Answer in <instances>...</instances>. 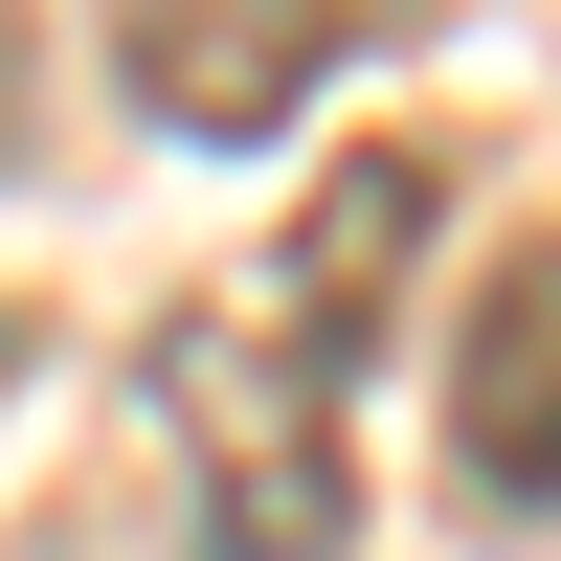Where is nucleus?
<instances>
[{
  "label": "nucleus",
  "mask_w": 561,
  "mask_h": 561,
  "mask_svg": "<svg viewBox=\"0 0 561 561\" xmlns=\"http://www.w3.org/2000/svg\"><path fill=\"white\" fill-rule=\"evenodd\" d=\"M427 203H449L427 135H359V158L293 203L270 270H225V293L158 314V427H180L203 561H337L359 539L337 404H359V359H382V293H404V248H427Z\"/></svg>",
  "instance_id": "nucleus-1"
},
{
  "label": "nucleus",
  "mask_w": 561,
  "mask_h": 561,
  "mask_svg": "<svg viewBox=\"0 0 561 561\" xmlns=\"http://www.w3.org/2000/svg\"><path fill=\"white\" fill-rule=\"evenodd\" d=\"M404 23H427V0H113V68H135L158 135H270L337 68H382Z\"/></svg>",
  "instance_id": "nucleus-2"
},
{
  "label": "nucleus",
  "mask_w": 561,
  "mask_h": 561,
  "mask_svg": "<svg viewBox=\"0 0 561 561\" xmlns=\"http://www.w3.org/2000/svg\"><path fill=\"white\" fill-rule=\"evenodd\" d=\"M449 472H472L494 517H539V494H561V225H539V248H494L472 314H449Z\"/></svg>",
  "instance_id": "nucleus-3"
},
{
  "label": "nucleus",
  "mask_w": 561,
  "mask_h": 561,
  "mask_svg": "<svg viewBox=\"0 0 561 561\" xmlns=\"http://www.w3.org/2000/svg\"><path fill=\"white\" fill-rule=\"evenodd\" d=\"M0 382H23V337H0Z\"/></svg>",
  "instance_id": "nucleus-4"
}]
</instances>
